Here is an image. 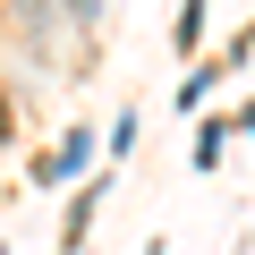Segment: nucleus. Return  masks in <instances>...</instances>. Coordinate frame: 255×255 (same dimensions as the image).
<instances>
[{"mask_svg": "<svg viewBox=\"0 0 255 255\" xmlns=\"http://www.w3.org/2000/svg\"><path fill=\"white\" fill-rule=\"evenodd\" d=\"M85 162H94V136H85V128H68V136H60V145L34 162V179H43V187H60V179H77Z\"/></svg>", "mask_w": 255, "mask_h": 255, "instance_id": "1", "label": "nucleus"}, {"mask_svg": "<svg viewBox=\"0 0 255 255\" xmlns=\"http://www.w3.org/2000/svg\"><path fill=\"white\" fill-rule=\"evenodd\" d=\"M102 187H111V179H85V187H77V204H68V221H60V247H68V255L85 247V221L102 213Z\"/></svg>", "mask_w": 255, "mask_h": 255, "instance_id": "2", "label": "nucleus"}, {"mask_svg": "<svg viewBox=\"0 0 255 255\" xmlns=\"http://www.w3.org/2000/svg\"><path fill=\"white\" fill-rule=\"evenodd\" d=\"M221 145H230V119H204V128H196V170H213Z\"/></svg>", "mask_w": 255, "mask_h": 255, "instance_id": "3", "label": "nucleus"}, {"mask_svg": "<svg viewBox=\"0 0 255 255\" xmlns=\"http://www.w3.org/2000/svg\"><path fill=\"white\" fill-rule=\"evenodd\" d=\"M204 43V0H187V9H179V51H196Z\"/></svg>", "mask_w": 255, "mask_h": 255, "instance_id": "4", "label": "nucleus"}, {"mask_svg": "<svg viewBox=\"0 0 255 255\" xmlns=\"http://www.w3.org/2000/svg\"><path fill=\"white\" fill-rule=\"evenodd\" d=\"M102 9H94V0H68V26H94Z\"/></svg>", "mask_w": 255, "mask_h": 255, "instance_id": "5", "label": "nucleus"}, {"mask_svg": "<svg viewBox=\"0 0 255 255\" xmlns=\"http://www.w3.org/2000/svg\"><path fill=\"white\" fill-rule=\"evenodd\" d=\"M247 136H255V102H247Z\"/></svg>", "mask_w": 255, "mask_h": 255, "instance_id": "6", "label": "nucleus"}, {"mask_svg": "<svg viewBox=\"0 0 255 255\" xmlns=\"http://www.w3.org/2000/svg\"><path fill=\"white\" fill-rule=\"evenodd\" d=\"M238 43H247V51H255V26H247V34H238Z\"/></svg>", "mask_w": 255, "mask_h": 255, "instance_id": "7", "label": "nucleus"}]
</instances>
